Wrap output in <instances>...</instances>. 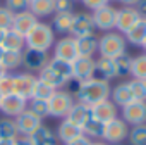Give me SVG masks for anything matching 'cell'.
Wrapping results in <instances>:
<instances>
[{"label":"cell","instance_id":"cell-3","mask_svg":"<svg viewBox=\"0 0 146 145\" xmlns=\"http://www.w3.org/2000/svg\"><path fill=\"white\" fill-rule=\"evenodd\" d=\"M125 48H127L125 36L119 31H107L105 35H102L98 38V54H100V57L115 59V57L125 54Z\"/></svg>","mask_w":146,"mask_h":145},{"label":"cell","instance_id":"cell-15","mask_svg":"<svg viewBox=\"0 0 146 145\" xmlns=\"http://www.w3.org/2000/svg\"><path fill=\"white\" fill-rule=\"evenodd\" d=\"M139 14L136 11V7H122L117 9V17H115V30L122 35H125L137 21H139Z\"/></svg>","mask_w":146,"mask_h":145},{"label":"cell","instance_id":"cell-28","mask_svg":"<svg viewBox=\"0 0 146 145\" xmlns=\"http://www.w3.org/2000/svg\"><path fill=\"white\" fill-rule=\"evenodd\" d=\"M19 138L17 128H16V121L12 117H0V140H9L14 142Z\"/></svg>","mask_w":146,"mask_h":145},{"label":"cell","instance_id":"cell-26","mask_svg":"<svg viewBox=\"0 0 146 145\" xmlns=\"http://www.w3.org/2000/svg\"><path fill=\"white\" fill-rule=\"evenodd\" d=\"M2 47H4V50L23 52L26 48V40H24L23 35L16 33L14 30H7L5 31V36H4V42H2Z\"/></svg>","mask_w":146,"mask_h":145},{"label":"cell","instance_id":"cell-51","mask_svg":"<svg viewBox=\"0 0 146 145\" xmlns=\"http://www.w3.org/2000/svg\"><path fill=\"white\" fill-rule=\"evenodd\" d=\"M4 54H5V50H4V47L0 45V62H2V57H4Z\"/></svg>","mask_w":146,"mask_h":145},{"label":"cell","instance_id":"cell-10","mask_svg":"<svg viewBox=\"0 0 146 145\" xmlns=\"http://www.w3.org/2000/svg\"><path fill=\"white\" fill-rule=\"evenodd\" d=\"M26 109H28V100L23 99V97H19V95H16V93L2 97V102H0V112H2L5 117L16 119Z\"/></svg>","mask_w":146,"mask_h":145},{"label":"cell","instance_id":"cell-4","mask_svg":"<svg viewBox=\"0 0 146 145\" xmlns=\"http://www.w3.org/2000/svg\"><path fill=\"white\" fill-rule=\"evenodd\" d=\"M74 102H76L74 97H72L67 90H57L48 99V116L65 119L70 107L74 105Z\"/></svg>","mask_w":146,"mask_h":145},{"label":"cell","instance_id":"cell-46","mask_svg":"<svg viewBox=\"0 0 146 145\" xmlns=\"http://www.w3.org/2000/svg\"><path fill=\"white\" fill-rule=\"evenodd\" d=\"M119 2H122L124 7H136V4L139 2V0H119Z\"/></svg>","mask_w":146,"mask_h":145},{"label":"cell","instance_id":"cell-8","mask_svg":"<svg viewBox=\"0 0 146 145\" xmlns=\"http://www.w3.org/2000/svg\"><path fill=\"white\" fill-rule=\"evenodd\" d=\"M91 17H93V23L96 26V30H102V31H112L115 28V17H117V9L112 7L110 4L96 9L91 12Z\"/></svg>","mask_w":146,"mask_h":145},{"label":"cell","instance_id":"cell-29","mask_svg":"<svg viewBox=\"0 0 146 145\" xmlns=\"http://www.w3.org/2000/svg\"><path fill=\"white\" fill-rule=\"evenodd\" d=\"M46 66H48L52 71H55L57 75H58L60 78H64L65 81H70V80H72V66H70V62L52 57Z\"/></svg>","mask_w":146,"mask_h":145},{"label":"cell","instance_id":"cell-1","mask_svg":"<svg viewBox=\"0 0 146 145\" xmlns=\"http://www.w3.org/2000/svg\"><path fill=\"white\" fill-rule=\"evenodd\" d=\"M67 85H70V90H67V92L76 99V102H81L88 107H93L98 102L110 99V92H112L110 83L98 80V78H91L88 81L70 80Z\"/></svg>","mask_w":146,"mask_h":145},{"label":"cell","instance_id":"cell-17","mask_svg":"<svg viewBox=\"0 0 146 145\" xmlns=\"http://www.w3.org/2000/svg\"><path fill=\"white\" fill-rule=\"evenodd\" d=\"M36 23H38V17L35 14H31L29 11H24V12H19V14L14 16V23H12V28L11 30H14L16 33L26 36L35 28Z\"/></svg>","mask_w":146,"mask_h":145},{"label":"cell","instance_id":"cell-23","mask_svg":"<svg viewBox=\"0 0 146 145\" xmlns=\"http://www.w3.org/2000/svg\"><path fill=\"white\" fill-rule=\"evenodd\" d=\"M76 48H78V55H81V57H93L98 52V36L90 35V36L76 38Z\"/></svg>","mask_w":146,"mask_h":145},{"label":"cell","instance_id":"cell-18","mask_svg":"<svg viewBox=\"0 0 146 145\" xmlns=\"http://www.w3.org/2000/svg\"><path fill=\"white\" fill-rule=\"evenodd\" d=\"M110 100L117 105V107H124V105H127V104H131L132 100H136L134 99V95H132V90H131V87H129V81H125V83H117L113 88H112V92H110Z\"/></svg>","mask_w":146,"mask_h":145},{"label":"cell","instance_id":"cell-27","mask_svg":"<svg viewBox=\"0 0 146 145\" xmlns=\"http://www.w3.org/2000/svg\"><path fill=\"white\" fill-rule=\"evenodd\" d=\"M124 36H125V42H129L136 47H141L143 42L146 40V19H139Z\"/></svg>","mask_w":146,"mask_h":145},{"label":"cell","instance_id":"cell-2","mask_svg":"<svg viewBox=\"0 0 146 145\" xmlns=\"http://www.w3.org/2000/svg\"><path fill=\"white\" fill-rule=\"evenodd\" d=\"M24 40H26V48L48 52L55 45V31L52 30L50 24L38 21L35 24V28L24 36Z\"/></svg>","mask_w":146,"mask_h":145},{"label":"cell","instance_id":"cell-45","mask_svg":"<svg viewBox=\"0 0 146 145\" xmlns=\"http://www.w3.org/2000/svg\"><path fill=\"white\" fill-rule=\"evenodd\" d=\"M136 11H137L141 19H146V0H139L136 4Z\"/></svg>","mask_w":146,"mask_h":145},{"label":"cell","instance_id":"cell-16","mask_svg":"<svg viewBox=\"0 0 146 145\" xmlns=\"http://www.w3.org/2000/svg\"><path fill=\"white\" fill-rule=\"evenodd\" d=\"M91 117L105 124V123H108V121L119 117V107H117L110 99L102 100V102H98L96 105L91 107Z\"/></svg>","mask_w":146,"mask_h":145},{"label":"cell","instance_id":"cell-22","mask_svg":"<svg viewBox=\"0 0 146 145\" xmlns=\"http://www.w3.org/2000/svg\"><path fill=\"white\" fill-rule=\"evenodd\" d=\"M95 78L98 80H103V81H108L115 78V64H113V59H108V57H98L96 59V64H95Z\"/></svg>","mask_w":146,"mask_h":145},{"label":"cell","instance_id":"cell-11","mask_svg":"<svg viewBox=\"0 0 146 145\" xmlns=\"http://www.w3.org/2000/svg\"><path fill=\"white\" fill-rule=\"evenodd\" d=\"M50 60L48 52H41V50H35V48H24L23 50V67L28 69V72L31 71H41Z\"/></svg>","mask_w":146,"mask_h":145},{"label":"cell","instance_id":"cell-50","mask_svg":"<svg viewBox=\"0 0 146 145\" xmlns=\"http://www.w3.org/2000/svg\"><path fill=\"white\" fill-rule=\"evenodd\" d=\"M16 142V140H14ZM14 142H9V140H0V145H14Z\"/></svg>","mask_w":146,"mask_h":145},{"label":"cell","instance_id":"cell-37","mask_svg":"<svg viewBox=\"0 0 146 145\" xmlns=\"http://www.w3.org/2000/svg\"><path fill=\"white\" fill-rule=\"evenodd\" d=\"M28 109H29L33 114H36L41 121H43V117L48 116V102H46V100L31 99V100H28Z\"/></svg>","mask_w":146,"mask_h":145},{"label":"cell","instance_id":"cell-25","mask_svg":"<svg viewBox=\"0 0 146 145\" xmlns=\"http://www.w3.org/2000/svg\"><path fill=\"white\" fill-rule=\"evenodd\" d=\"M29 12L38 19L55 14V0H29Z\"/></svg>","mask_w":146,"mask_h":145},{"label":"cell","instance_id":"cell-13","mask_svg":"<svg viewBox=\"0 0 146 145\" xmlns=\"http://www.w3.org/2000/svg\"><path fill=\"white\" fill-rule=\"evenodd\" d=\"M16 128H17V133H19V136H23V138H28L35 130H38L40 126H41V119L36 116V114H33L29 109H26L24 112H21L16 119Z\"/></svg>","mask_w":146,"mask_h":145},{"label":"cell","instance_id":"cell-19","mask_svg":"<svg viewBox=\"0 0 146 145\" xmlns=\"http://www.w3.org/2000/svg\"><path fill=\"white\" fill-rule=\"evenodd\" d=\"M65 119L70 121V123H74L79 128H83L91 119V107H88V105H84L81 102H74V105L70 107V111H69Z\"/></svg>","mask_w":146,"mask_h":145},{"label":"cell","instance_id":"cell-53","mask_svg":"<svg viewBox=\"0 0 146 145\" xmlns=\"http://www.w3.org/2000/svg\"><path fill=\"white\" fill-rule=\"evenodd\" d=\"M141 47H143V50H144V54H146V40L143 42V45H141Z\"/></svg>","mask_w":146,"mask_h":145},{"label":"cell","instance_id":"cell-32","mask_svg":"<svg viewBox=\"0 0 146 145\" xmlns=\"http://www.w3.org/2000/svg\"><path fill=\"white\" fill-rule=\"evenodd\" d=\"M131 76H132V80L146 81V54L137 55V57H132Z\"/></svg>","mask_w":146,"mask_h":145},{"label":"cell","instance_id":"cell-47","mask_svg":"<svg viewBox=\"0 0 146 145\" xmlns=\"http://www.w3.org/2000/svg\"><path fill=\"white\" fill-rule=\"evenodd\" d=\"M14 145H31V143H29V140H28V138H23V136H19V138L14 142Z\"/></svg>","mask_w":146,"mask_h":145},{"label":"cell","instance_id":"cell-56","mask_svg":"<svg viewBox=\"0 0 146 145\" xmlns=\"http://www.w3.org/2000/svg\"><path fill=\"white\" fill-rule=\"evenodd\" d=\"M108 2H112V0H108Z\"/></svg>","mask_w":146,"mask_h":145},{"label":"cell","instance_id":"cell-9","mask_svg":"<svg viewBox=\"0 0 146 145\" xmlns=\"http://www.w3.org/2000/svg\"><path fill=\"white\" fill-rule=\"evenodd\" d=\"M12 81H14V92L12 93L19 95L26 100H31L38 76H35L33 72H19V75L12 76Z\"/></svg>","mask_w":146,"mask_h":145},{"label":"cell","instance_id":"cell-21","mask_svg":"<svg viewBox=\"0 0 146 145\" xmlns=\"http://www.w3.org/2000/svg\"><path fill=\"white\" fill-rule=\"evenodd\" d=\"M55 135H57V140H60V142L65 145V143L72 142L74 138L81 136V135H83V128L76 126L74 123H70V121H67V119H62V123L58 124Z\"/></svg>","mask_w":146,"mask_h":145},{"label":"cell","instance_id":"cell-20","mask_svg":"<svg viewBox=\"0 0 146 145\" xmlns=\"http://www.w3.org/2000/svg\"><path fill=\"white\" fill-rule=\"evenodd\" d=\"M31 145H57V135L52 128L41 124L38 130H35L28 136Z\"/></svg>","mask_w":146,"mask_h":145},{"label":"cell","instance_id":"cell-24","mask_svg":"<svg viewBox=\"0 0 146 145\" xmlns=\"http://www.w3.org/2000/svg\"><path fill=\"white\" fill-rule=\"evenodd\" d=\"M72 19H74V14L72 12H55L53 21H52V30L58 35H67L70 31L72 26Z\"/></svg>","mask_w":146,"mask_h":145},{"label":"cell","instance_id":"cell-35","mask_svg":"<svg viewBox=\"0 0 146 145\" xmlns=\"http://www.w3.org/2000/svg\"><path fill=\"white\" fill-rule=\"evenodd\" d=\"M127 140L131 145H146V124H137L129 130Z\"/></svg>","mask_w":146,"mask_h":145},{"label":"cell","instance_id":"cell-42","mask_svg":"<svg viewBox=\"0 0 146 145\" xmlns=\"http://www.w3.org/2000/svg\"><path fill=\"white\" fill-rule=\"evenodd\" d=\"M74 0H55V12H72Z\"/></svg>","mask_w":146,"mask_h":145},{"label":"cell","instance_id":"cell-55","mask_svg":"<svg viewBox=\"0 0 146 145\" xmlns=\"http://www.w3.org/2000/svg\"><path fill=\"white\" fill-rule=\"evenodd\" d=\"M117 145H122V143H117Z\"/></svg>","mask_w":146,"mask_h":145},{"label":"cell","instance_id":"cell-33","mask_svg":"<svg viewBox=\"0 0 146 145\" xmlns=\"http://www.w3.org/2000/svg\"><path fill=\"white\" fill-rule=\"evenodd\" d=\"M57 90L52 87V85H48L46 81H43V80H40L38 78V81H36V85H35V90H33V97L31 99H38V100H46L48 102V99L55 93Z\"/></svg>","mask_w":146,"mask_h":145},{"label":"cell","instance_id":"cell-30","mask_svg":"<svg viewBox=\"0 0 146 145\" xmlns=\"http://www.w3.org/2000/svg\"><path fill=\"white\" fill-rule=\"evenodd\" d=\"M38 72H40L38 78H40V80H43V81H46L48 85H52L55 90H62V88L69 83V81H65L64 78H60L55 71H52L48 66H45V67H43L41 71H38Z\"/></svg>","mask_w":146,"mask_h":145},{"label":"cell","instance_id":"cell-43","mask_svg":"<svg viewBox=\"0 0 146 145\" xmlns=\"http://www.w3.org/2000/svg\"><path fill=\"white\" fill-rule=\"evenodd\" d=\"M81 2H83V5H84L86 9H90V11L93 12V11H96V9H100V7L107 5L108 0H81Z\"/></svg>","mask_w":146,"mask_h":145},{"label":"cell","instance_id":"cell-49","mask_svg":"<svg viewBox=\"0 0 146 145\" xmlns=\"http://www.w3.org/2000/svg\"><path fill=\"white\" fill-rule=\"evenodd\" d=\"M7 72H9V71H7V69H5V67L2 66V64H0V78H2V76H5Z\"/></svg>","mask_w":146,"mask_h":145},{"label":"cell","instance_id":"cell-14","mask_svg":"<svg viewBox=\"0 0 146 145\" xmlns=\"http://www.w3.org/2000/svg\"><path fill=\"white\" fill-rule=\"evenodd\" d=\"M53 57L55 59H62L67 62H72L78 57V48H76V38L64 36L60 38L55 45H53Z\"/></svg>","mask_w":146,"mask_h":145},{"label":"cell","instance_id":"cell-31","mask_svg":"<svg viewBox=\"0 0 146 145\" xmlns=\"http://www.w3.org/2000/svg\"><path fill=\"white\" fill-rule=\"evenodd\" d=\"M115 64V78H125L131 76V66H132V57L125 52L119 57L113 59Z\"/></svg>","mask_w":146,"mask_h":145},{"label":"cell","instance_id":"cell-5","mask_svg":"<svg viewBox=\"0 0 146 145\" xmlns=\"http://www.w3.org/2000/svg\"><path fill=\"white\" fill-rule=\"evenodd\" d=\"M129 135V124L122 119V117H115L108 123L103 124V142H107L108 145H117L122 143Z\"/></svg>","mask_w":146,"mask_h":145},{"label":"cell","instance_id":"cell-34","mask_svg":"<svg viewBox=\"0 0 146 145\" xmlns=\"http://www.w3.org/2000/svg\"><path fill=\"white\" fill-rule=\"evenodd\" d=\"M83 135L88 136L90 140H95V138H102L103 135V123L96 121V119H90L84 126H83Z\"/></svg>","mask_w":146,"mask_h":145},{"label":"cell","instance_id":"cell-6","mask_svg":"<svg viewBox=\"0 0 146 145\" xmlns=\"http://www.w3.org/2000/svg\"><path fill=\"white\" fill-rule=\"evenodd\" d=\"M120 117L131 126L146 124V100H132L120 109Z\"/></svg>","mask_w":146,"mask_h":145},{"label":"cell","instance_id":"cell-48","mask_svg":"<svg viewBox=\"0 0 146 145\" xmlns=\"http://www.w3.org/2000/svg\"><path fill=\"white\" fill-rule=\"evenodd\" d=\"M90 145H108L107 142H103V140H91V143Z\"/></svg>","mask_w":146,"mask_h":145},{"label":"cell","instance_id":"cell-52","mask_svg":"<svg viewBox=\"0 0 146 145\" xmlns=\"http://www.w3.org/2000/svg\"><path fill=\"white\" fill-rule=\"evenodd\" d=\"M4 36H5V31L0 30V45H2V42H4Z\"/></svg>","mask_w":146,"mask_h":145},{"label":"cell","instance_id":"cell-39","mask_svg":"<svg viewBox=\"0 0 146 145\" xmlns=\"http://www.w3.org/2000/svg\"><path fill=\"white\" fill-rule=\"evenodd\" d=\"M14 16L19 14V12H24V11H29V0H5V5Z\"/></svg>","mask_w":146,"mask_h":145},{"label":"cell","instance_id":"cell-7","mask_svg":"<svg viewBox=\"0 0 146 145\" xmlns=\"http://www.w3.org/2000/svg\"><path fill=\"white\" fill-rule=\"evenodd\" d=\"M95 64H96L95 57H81V55H78L70 62V66H72V80L88 81V80L95 78Z\"/></svg>","mask_w":146,"mask_h":145},{"label":"cell","instance_id":"cell-54","mask_svg":"<svg viewBox=\"0 0 146 145\" xmlns=\"http://www.w3.org/2000/svg\"><path fill=\"white\" fill-rule=\"evenodd\" d=\"M0 102H2V93H0Z\"/></svg>","mask_w":146,"mask_h":145},{"label":"cell","instance_id":"cell-12","mask_svg":"<svg viewBox=\"0 0 146 145\" xmlns=\"http://www.w3.org/2000/svg\"><path fill=\"white\" fill-rule=\"evenodd\" d=\"M96 31V26L93 23V17L91 14H76L74 19H72V26H70V31L69 35L72 38H81V36H90V35H95Z\"/></svg>","mask_w":146,"mask_h":145},{"label":"cell","instance_id":"cell-38","mask_svg":"<svg viewBox=\"0 0 146 145\" xmlns=\"http://www.w3.org/2000/svg\"><path fill=\"white\" fill-rule=\"evenodd\" d=\"M129 87L132 90V95L136 100H146V81L141 80H131Z\"/></svg>","mask_w":146,"mask_h":145},{"label":"cell","instance_id":"cell-40","mask_svg":"<svg viewBox=\"0 0 146 145\" xmlns=\"http://www.w3.org/2000/svg\"><path fill=\"white\" fill-rule=\"evenodd\" d=\"M12 23H14V14L4 7V5H0V30L2 31H7L12 28Z\"/></svg>","mask_w":146,"mask_h":145},{"label":"cell","instance_id":"cell-44","mask_svg":"<svg viewBox=\"0 0 146 145\" xmlns=\"http://www.w3.org/2000/svg\"><path fill=\"white\" fill-rule=\"evenodd\" d=\"M91 143V140L88 138V136H84V135H81V136H78V138H74L72 142H69V143H65V145H90Z\"/></svg>","mask_w":146,"mask_h":145},{"label":"cell","instance_id":"cell-36","mask_svg":"<svg viewBox=\"0 0 146 145\" xmlns=\"http://www.w3.org/2000/svg\"><path fill=\"white\" fill-rule=\"evenodd\" d=\"M2 64L7 71L9 69H16L23 64V52H12V50H5L4 57H2Z\"/></svg>","mask_w":146,"mask_h":145},{"label":"cell","instance_id":"cell-41","mask_svg":"<svg viewBox=\"0 0 146 145\" xmlns=\"http://www.w3.org/2000/svg\"><path fill=\"white\" fill-rule=\"evenodd\" d=\"M12 76H14V75H9V72H7L5 76L0 78V93H2V97L11 95V93L14 92V81H12Z\"/></svg>","mask_w":146,"mask_h":145}]
</instances>
